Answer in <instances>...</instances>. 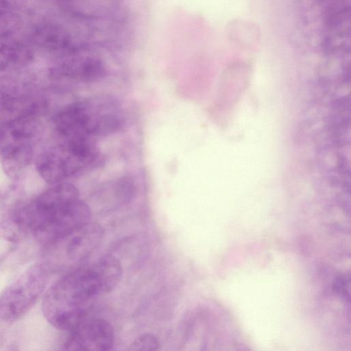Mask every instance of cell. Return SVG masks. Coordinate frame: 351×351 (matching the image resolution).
<instances>
[{
  "instance_id": "6da1fadb",
  "label": "cell",
  "mask_w": 351,
  "mask_h": 351,
  "mask_svg": "<svg viewBox=\"0 0 351 351\" xmlns=\"http://www.w3.org/2000/svg\"><path fill=\"white\" fill-rule=\"evenodd\" d=\"M99 294L92 266L77 268L60 278L45 292L43 315L56 329L69 332L86 318L88 303Z\"/></svg>"
},
{
  "instance_id": "7a4b0ae2",
  "label": "cell",
  "mask_w": 351,
  "mask_h": 351,
  "mask_svg": "<svg viewBox=\"0 0 351 351\" xmlns=\"http://www.w3.org/2000/svg\"><path fill=\"white\" fill-rule=\"evenodd\" d=\"M125 122L121 104L108 95H95L67 104L55 116L56 131L62 140L92 139L113 134Z\"/></svg>"
},
{
  "instance_id": "3957f363",
  "label": "cell",
  "mask_w": 351,
  "mask_h": 351,
  "mask_svg": "<svg viewBox=\"0 0 351 351\" xmlns=\"http://www.w3.org/2000/svg\"><path fill=\"white\" fill-rule=\"evenodd\" d=\"M104 162V156L92 139L62 140L38 156L35 166L45 182L54 184L91 171Z\"/></svg>"
},
{
  "instance_id": "277c9868",
  "label": "cell",
  "mask_w": 351,
  "mask_h": 351,
  "mask_svg": "<svg viewBox=\"0 0 351 351\" xmlns=\"http://www.w3.org/2000/svg\"><path fill=\"white\" fill-rule=\"evenodd\" d=\"M48 271L43 263L34 264L3 291L0 295V319L14 322L23 317L44 291Z\"/></svg>"
},
{
  "instance_id": "5b68a950",
  "label": "cell",
  "mask_w": 351,
  "mask_h": 351,
  "mask_svg": "<svg viewBox=\"0 0 351 351\" xmlns=\"http://www.w3.org/2000/svg\"><path fill=\"white\" fill-rule=\"evenodd\" d=\"M103 237L102 226L90 221L72 233L45 244L43 263L49 269L58 266L65 259L82 261L95 250Z\"/></svg>"
},
{
  "instance_id": "8992f818",
  "label": "cell",
  "mask_w": 351,
  "mask_h": 351,
  "mask_svg": "<svg viewBox=\"0 0 351 351\" xmlns=\"http://www.w3.org/2000/svg\"><path fill=\"white\" fill-rule=\"evenodd\" d=\"M43 134V126L36 114L0 122L1 158L20 152L34 151Z\"/></svg>"
},
{
  "instance_id": "52a82bcc",
  "label": "cell",
  "mask_w": 351,
  "mask_h": 351,
  "mask_svg": "<svg viewBox=\"0 0 351 351\" xmlns=\"http://www.w3.org/2000/svg\"><path fill=\"white\" fill-rule=\"evenodd\" d=\"M90 219V207L79 198L49 214L35 234L45 245L72 233Z\"/></svg>"
},
{
  "instance_id": "ba28073f",
  "label": "cell",
  "mask_w": 351,
  "mask_h": 351,
  "mask_svg": "<svg viewBox=\"0 0 351 351\" xmlns=\"http://www.w3.org/2000/svg\"><path fill=\"white\" fill-rule=\"evenodd\" d=\"M68 332L63 344L66 350H110L114 345L113 328L103 319L86 318Z\"/></svg>"
},
{
  "instance_id": "9c48e42d",
  "label": "cell",
  "mask_w": 351,
  "mask_h": 351,
  "mask_svg": "<svg viewBox=\"0 0 351 351\" xmlns=\"http://www.w3.org/2000/svg\"><path fill=\"white\" fill-rule=\"evenodd\" d=\"M16 80L0 77V122L36 114L38 104Z\"/></svg>"
},
{
  "instance_id": "30bf717a",
  "label": "cell",
  "mask_w": 351,
  "mask_h": 351,
  "mask_svg": "<svg viewBox=\"0 0 351 351\" xmlns=\"http://www.w3.org/2000/svg\"><path fill=\"white\" fill-rule=\"evenodd\" d=\"M62 58L56 68V73L61 77L80 82H92L106 74V64L97 56L83 53L80 50Z\"/></svg>"
},
{
  "instance_id": "8fae6325",
  "label": "cell",
  "mask_w": 351,
  "mask_h": 351,
  "mask_svg": "<svg viewBox=\"0 0 351 351\" xmlns=\"http://www.w3.org/2000/svg\"><path fill=\"white\" fill-rule=\"evenodd\" d=\"M31 40L36 47L62 56L81 50L72 34L53 22L36 25L31 32Z\"/></svg>"
},
{
  "instance_id": "7c38bea8",
  "label": "cell",
  "mask_w": 351,
  "mask_h": 351,
  "mask_svg": "<svg viewBox=\"0 0 351 351\" xmlns=\"http://www.w3.org/2000/svg\"><path fill=\"white\" fill-rule=\"evenodd\" d=\"M34 56L32 47L14 32L0 33V73L25 68L32 63Z\"/></svg>"
},
{
  "instance_id": "4fadbf2b",
  "label": "cell",
  "mask_w": 351,
  "mask_h": 351,
  "mask_svg": "<svg viewBox=\"0 0 351 351\" xmlns=\"http://www.w3.org/2000/svg\"><path fill=\"white\" fill-rule=\"evenodd\" d=\"M97 279L101 294L111 292L119 283L123 269L121 262L115 256L106 255L92 265Z\"/></svg>"
},
{
  "instance_id": "5bb4252c",
  "label": "cell",
  "mask_w": 351,
  "mask_h": 351,
  "mask_svg": "<svg viewBox=\"0 0 351 351\" xmlns=\"http://www.w3.org/2000/svg\"><path fill=\"white\" fill-rule=\"evenodd\" d=\"M21 19L12 12L8 0H0V33L11 32L20 27Z\"/></svg>"
},
{
  "instance_id": "9a60e30c",
  "label": "cell",
  "mask_w": 351,
  "mask_h": 351,
  "mask_svg": "<svg viewBox=\"0 0 351 351\" xmlns=\"http://www.w3.org/2000/svg\"><path fill=\"white\" fill-rule=\"evenodd\" d=\"M160 342L156 336L151 333H144L137 337L130 344L129 350H157L159 349Z\"/></svg>"
},
{
  "instance_id": "2e32d148",
  "label": "cell",
  "mask_w": 351,
  "mask_h": 351,
  "mask_svg": "<svg viewBox=\"0 0 351 351\" xmlns=\"http://www.w3.org/2000/svg\"><path fill=\"white\" fill-rule=\"evenodd\" d=\"M350 276H343L335 280L334 289L341 297L350 299Z\"/></svg>"
}]
</instances>
